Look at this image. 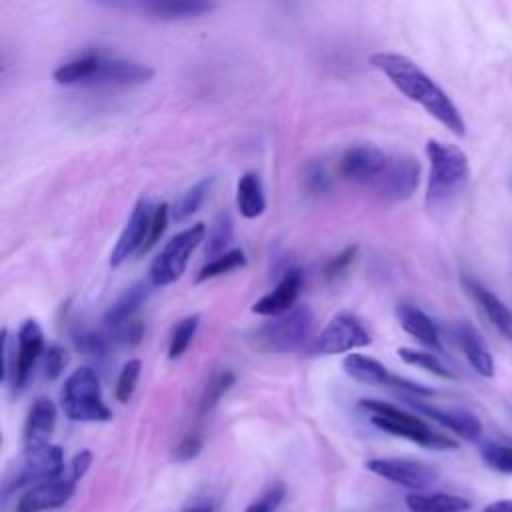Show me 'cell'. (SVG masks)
<instances>
[{
  "instance_id": "43",
  "label": "cell",
  "mask_w": 512,
  "mask_h": 512,
  "mask_svg": "<svg viewBox=\"0 0 512 512\" xmlns=\"http://www.w3.org/2000/svg\"><path fill=\"white\" fill-rule=\"evenodd\" d=\"M90 462H92V454H90L88 450L78 452V454L74 456L72 464H70V474L80 480V478L86 474V470L90 468Z\"/></svg>"
},
{
  "instance_id": "30",
  "label": "cell",
  "mask_w": 512,
  "mask_h": 512,
  "mask_svg": "<svg viewBox=\"0 0 512 512\" xmlns=\"http://www.w3.org/2000/svg\"><path fill=\"white\" fill-rule=\"evenodd\" d=\"M244 266H246V256H244V252H242L240 248H234V250L224 252V254L218 256V258L208 260V262L200 268V272H198V276H196V282H206V280H210V278H218V276H222V274H228V272L238 270V268H244Z\"/></svg>"
},
{
  "instance_id": "31",
  "label": "cell",
  "mask_w": 512,
  "mask_h": 512,
  "mask_svg": "<svg viewBox=\"0 0 512 512\" xmlns=\"http://www.w3.org/2000/svg\"><path fill=\"white\" fill-rule=\"evenodd\" d=\"M198 324H200L198 314H192V316L182 318V320L174 326V330H172V334H170V344H168V358H170V360H178V358L186 352V348L190 346V342H192L194 336H196Z\"/></svg>"
},
{
  "instance_id": "6",
  "label": "cell",
  "mask_w": 512,
  "mask_h": 512,
  "mask_svg": "<svg viewBox=\"0 0 512 512\" xmlns=\"http://www.w3.org/2000/svg\"><path fill=\"white\" fill-rule=\"evenodd\" d=\"M204 238L206 226L202 222H196L186 230L178 232L176 236H172L150 264L148 280L152 282V286L160 288L176 282L184 274L194 248L200 242H204Z\"/></svg>"
},
{
  "instance_id": "41",
  "label": "cell",
  "mask_w": 512,
  "mask_h": 512,
  "mask_svg": "<svg viewBox=\"0 0 512 512\" xmlns=\"http://www.w3.org/2000/svg\"><path fill=\"white\" fill-rule=\"evenodd\" d=\"M168 216H170V208H168V204H158V206H154V212H152V220H150V230H148V238H146V242H144V248H142V252H148L158 240H160V236L164 234V230H166V222H168Z\"/></svg>"
},
{
  "instance_id": "44",
  "label": "cell",
  "mask_w": 512,
  "mask_h": 512,
  "mask_svg": "<svg viewBox=\"0 0 512 512\" xmlns=\"http://www.w3.org/2000/svg\"><path fill=\"white\" fill-rule=\"evenodd\" d=\"M482 512H512V498L494 500V502H490Z\"/></svg>"
},
{
  "instance_id": "17",
  "label": "cell",
  "mask_w": 512,
  "mask_h": 512,
  "mask_svg": "<svg viewBox=\"0 0 512 512\" xmlns=\"http://www.w3.org/2000/svg\"><path fill=\"white\" fill-rule=\"evenodd\" d=\"M304 286V272L300 268H290L284 272V276L278 280V284L264 294L260 300L254 302L252 312L258 316H282L290 310H294V302L298 300Z\"/></svg>"
},
{
  "instance_id": "23",
  "label": "cell",
  "mask_w": 512,
  "mask_h": 512,
  "mask_svg": "<svg viewBox=\"0 0 512 512\" xmlns=\"http://www.w3.org/2000/svg\"><path fill=\"white\" fill-rule=\"evenodd\" d=\"M152 288L154 286L150 280H140V282L132 284L128 290H124L122 296L108 308V312L104 316L106 326L116 328V326H122L130 320H134L136 310L146 302Z\"/></svg>"
},
{
  "instance_id": "8",
  "label": "cell",
  "mask_w": 512,
  "mask_h": 512,
  "mask_svg": "<svg viewBox=\"0 0 512 512\" xmlns=\"http://www.w3.org/2000/svg\"><path fill=\"white\" fill-rule=\"evenodd\" d=\"M368 344H370V332L366 330L362 320L352 312H338L314 338L312 352L330 356V354L352 352Z\"/></svg>"
},
{
  "instance_id": "14",
  "label": "cell",
  "mask_w": 512,
  "mask_h": 512,
  "mask_svg": "<svg viewBox=\"0 0 512 512\" xmlns=\"http://www.w3.org/2000/svg\"><path fill=\"white\" fill-rule=\"evenodd\" d=\"M152 204L148 198H140L136 202V206L132 208L130 218L126 220L112 252H110V266L116 268L122 262H126L132 254L142 252L144 242L148 238V230H150V220H152Z\"/></svg>"
},
{
  "instance_id": "33",
  "label": "cell",
  "mask_w": 512,
  "mask_h": 512,
  "mask_svg": "<svg viewBox=\"0 0 512 512\" xmlns=\"http://www.w3.org/2000/svg\"><path fill=\"white\" fill-rule=\"evenodd\" d=\"M480 456L486 466H490L496 472L512 474V446L500 444L494 440L480 444Z\"/></svg>"
},
{
  "instance_id": "13",
  "label": "cell",
  "mask_w": 512,
  "mask_h": 512,
  "mask_svg": "<svg viewBox=\"0 0 512 512\" xmlns=\"http://www.w3.org/2000/svg\"><path fill=\"white\" fill-rule=\"evenodd\" d=\"M420 182V164L408 154H392L390 164L374 188L378 196L388 202H398L410 198Z\"/></svg>"
},
{
  "instance_id": "28",
  "label": "cell",
  "mask_w": 512,
  "mask_h": 512,
  "mask_svg": "<svg viewBox=\"0 0 512 512\" xmlns=\"http://www.w3.org/2000/svg\"><path fill=\"white\" fill-rule=\"evenodd\" d=\"M232 234H234V220L230 216V212H220L212 224L210 230L206 232L204 238V254L212 260L222 256L224 252H228V244L232 242Z\"/></svg>"
},
{
  "instance_id": "27",
  "label": "cell",
  "mask_w": 512,
  "mask_h": 512,
  "mask_svg": "<svg viewBox=\"0 0 512 512\" xmlns=\"http://www.w3.org/2000/svg\"><path fill=\"white\" fill-rule=\"evenodd\" d=\"M140 8L154 18L184 20V18L202 16L210 10H214V4H208V2H148V4H140Z\"/></svg>"
},
{
  "instance_id": "22",
  "label": "cell",
  "mask_w": 512,
  "mask_h": 512,
  "mask_svg": "<svg viewBox=\"0 0 512 512\" xmlns=\"http://www.w3.org/2000/svg\"><path fill=\"white\" fill-rule=\"evenodd\" d=\"M342 368L352 380L370 386H392L394 380V374H390L380 360L356 352H350L342 360Z\"/></svg>"
},
{
  "instance_id": "42",
  "label": "cell",
  "mask_w": 512,
  "mask_h": 512,
  "mask_svg": "<svg viewBox=\"0 0 512 512\" xmlns=\"http://www.w3.org/2000/svg\"><path fill=\"white\" fill-rule=\"evenodd\" d=\"M200 448H202V440H200V436L190 434V436H186V438H182V440H180V444H178V446H176V450H174V458H176V460H182V462L192 460L194 456H198Z\"/></svg>"
},
{
  "instance_id": "16",
  "label": "cell",
  "mask_w": 512,
  "mask_h": 512,
  "mask_svg": "<svg viewBox=\"0 0 512 512\" xmlns=\"http://www.w3.org/2000/svg\"><path fill=\"white\" fill-rule=\"evenodd\" d=\"M406 404L412 406L422 416H428L430 420L438 422L440 426L448 428L456 436L464 440H478L482 434V422L464 408H444V406H432L418 398L406 396Z\"/></svg>"
},
{
  "instance_id": "39",
  "label": "cell",
  "mask_w": 512,
  "mask_h": 512,
  "mask_svg": "<svg viewBox=\"0 0 512 512\" xmlns=\"http://www.w3.org/2000/svg\"><path fill=\"white\" fill-rule=\"evenodd\" d=\"M144 336V326L140 320H130L122 326L110 328V342H116L120 346H136Z\"/></svg>"
},
{
  "instance_id": "19",
  "label": "cell",
  "mask_w": 512,
  "mask_h": 512,
  "mask_svg": "<svg viewBox=\"0 0 512 512\" xmlns=\"http://www.w3.org/2000/svg\"><path fill=\"white\" fill-rule=\"evenodd\" d=\"M454 340L460 346L462 354L466 356L468 364L484 378H492L496 374L494 358L484 342V338L478 334V330L468 322H456L454 328Z\"/></svg>"
},
{
  "instance_id": "11",
  "label": "cell",
  "mask_w": 512,
  "mask_h": 512,
  "mask_svg": "<svg viewBox=\"0 0 512 512\" xmlns=\"http://www.w3.org/2000/svg\"><path fill=\"white\" fill-rule=\"evenodd\" d=\"M366 468L398 486L410 488L414 492H422L424 488L432 486L438 478L436 470L424 462L410 460V458H372L366 462Z\"/></svg>"
},
{
  "instance_id": "1",
  "label": "cell",
  "mask_w": 512,
  "mask_h": 512,
  "mask_svg": "<svg viewBox=\"0 0 512 512\" xmlns=\"http://www.w3.org/2000/svg\"><path fill=\"white\" fill-rule=\"evenodd\" d=\"M370 64L376 70H380L400 94L420 104L434 120H438L454 136L462 138L466 134V124L456 104L408 56L396 52H376L370 56Z\"/></svg>"
},
{
  "instance_id": "2",
  "label": "cell",
  "mask_w": 512,
  "mask_h": 512,
  "mask_svg": "<svg viewBox=\"0 0 512 512\" xmlns=\"http://www.w3.org/2000/svg\"><path fill=\"white\" fill-rule=\"evenodd\" d=\"M426 156L430 162L426 206L440 210L450 206L464 192L470 180V164L462 148L442 140H428Z\"/></svg>"
},
{
  "instance_id": "7",
  "label": "cell",
  "mask_w": 512,
  "mask_h": 512,
  "mask_svg": "<svg viewBox=\"0 0 512 512\" xmlns=\"http://www.w3.org/2000/svg\"><path fill=\"white\" fill-rule=\"evenodd\" d=\"M64 472V454L58 446L48 444L36 450H28L24 454L22 464L6 478L4 496L18 488L38 486L50 480L60 478Z\"/></svg>"
},
{
  "instance_id": "35",
  "label": "cell",
  "mask_w": 512,
  "mask_h": 512,
  "mask_svg": "<svg viewBox=\"0 0 512 512\" xmlns=\"http://www.w3.org/2000/svg\"><path fill=\"white\" fill-rule=\"evenodd\" d=\"M140 370H142V362H140L138 358L128 360V362L122 366V370H120V374H118V380H116V390H114L118 402L124 404V402H128V400L132 398L134 388H136V382H138V378H140Z\"/></svg>"
},
{
  "instance_id": "15",
  "label": "cell",
  "mask_w": 512,
  "mask_h": 512,
  "mask_svg": "<svg viewBox=\"0 0 512 512\" xmlns=\"http://www.w3.org/2000/svg\"><path fill=\"white\" fill-rule=\"evenodd\" d=\"M76 484H78V478L68 474L66 478L60 476L56 480L32 486L20 496L16 504V512H46V510L60 508L72 498Z\"/></svg>"
},
{
  "instance_id": "25",
  "label": "cell",
  "mask_w": 512,
  "mask_h": 512,
  "mask_svg": "<svg viewBox=\"0 0 512 512\" xmlns=\"http://www.w3.org/2000/svg\"><path fill=\"white\" fill-rule=\"evenodd\" d=\"M236 208L244 218H258L266 210L262 180L256 172H244L236 184Z\"/></svg>"
},
{
  "instance_id": "20",
  "label": "cell",
  "mask_w": 512,
  "mask_h": 512,
  "mask_svg": "<svg viewBox=\"0 0 512 512\" xmlns=\"http://www.w3.org/2000/svg\"><path fill=\"white\" fill-rule=\"evenodd\" d=\"M56 428V406L48 398H36L24 424V448L36 450L50 444V436Z\"/></svg>"
},
{
  "instance_id": "36",
  "label": "cell",
  "mask_w": 512,
  "mask_h": 512,
  "mask_svg": "<svg viewBox=\"0 0 512 512\" xmlns=\"http://www.w3.org/2000/svg\"><path fill=\"white\" fill-rule=\"evenodd\" d=\"M74 344L82 354L88 356H104L110 348V338H106L100 332H92V330H76L74 332Z\"/></svg>"
},
{
  "instance_id": "24",
  "label": "cell",
  "mask_w": 512,
  "mask_h": 512,
  "mask_svg": "<svg viewBox=\"0 0 512 512\" xmlns=\"http://www.w3.org/2000/svg\"><path fill=\"white\" fill-rule=\"evenodd\" d=\"M410 512H468L470 500L446 492H410L406 496Z\"/></svg>"
},
{
  "instance_id": "29",
  "label": "cell",
  "mask_w": 512,
  "mask_h": 512,
  "mask_svg": "<svg viewBox=\"0 0 512 512\" xmlns=\"http://www.w3.org/2000/svg\"><path fill=\"white\" fill-rule=\"evenodd\" d=\"M398 356L410 364V366H416V368H422L438 378H446V380H452L454 374L452 370L434 354V352H426V350H416V348H398Z\"/></svg>"
},
{
  "instance_id": "10",
  "label": "cell",
  "mask_w": 512,
  "mask_h": 512,
  "mask_svg": "<svg viewBox=\"0 0 512 512\" xmlns=\"http://www.w3.org/2000/svg\"><path fill=\"white\" fill-rule=\"evenodd\" d=\"M152 74L154 70L148 64L126 60V58H110L102 52H94V64L86 84L88 86H132V84L148 82Z\"/></svg>"
},
{
  "instance_id": "18",
  "label": "cell",
  "mask_w": 512,
  "mask_h": 512,
  "mask_svg": "<svg viewBox=\"0 0 512 512\" xmlns=\"http://www.w3.org/2000/svg\"><path fill=\"white\" fill-rule=\"evenodd\" d=\"M462 284H464L466 292L470 294V298L476 302L478 310L484 314V318L512 346V312H510V308L504 306V302L494 292H490L484 284H480L478 280L464 276Z\"/></svg>"
},
{
  "instance_id": "9",
  "label": "cell",
  "mask_w": 512,
  "mask_h": 512,
  "mask_svg": "<svg viewBox=\"0 0 512 512\" xmlns=\"http://www.w3.org/2000/svg\"><path fill=\"white\" fill-rule=\"evenodd\" d=\"M392 154L372 146V144H358L348 148L340 162H338V172L344 180L362 184L368 188H376L378 182L382 180L388 164H390Z\"/></svg>"
},
{
  "instance_id": "4",
  "label": "cell",
  "mask_w": 512,
  "mask_h": 512,
  "mask_svg": "<svg viewBox=\"0 0 512 512\" xmlns=\"http://www.w3.org/2000/svg\"><path fill=\"white\" fill-rule=\"evenodd\" d=\"M60 406L70 420L76 422H108L110 408L102 400L100 378L94 368H76L62 384Z\"/></svg>"
},
{
  "instance_id": "37",
  "label": "cell",
  "mask_w": 512,
  "mask_h": 512,
  "mask_svg": "<svg viewBox=\"0 0 512 512\" xmlns=\"http://www.w3.org/2000/svg\"><path fill=\"white\" fill-rule=\"evenodd\" d=\"M286 496V486L282 482H276L268 486L244 512H276Z\"/></svg>"
},
{
  "instance_id": "12",
  "label": "cell",
  "mask_w": 512,
  "mask_h": 512,
  "mask_svg": "<svg viewBox=\"0 0 512 512\" xmlns=\"http://www.w3.org/2000/svg\"><path fill=\"white\" fill-rule=\"evenodd\" d=\"M44 332L40 324L34 318H28L18 328V340H16V352L14 362L10 370V382L16 392L26 388L32 370L40 356L44 354Z\"/></svg>"
},
{
  "instance_id": "38",
  "label": "cell",
  "mask_w": 512,
  "mask_h": 512,
  "mask_svg": "<svg viewBox=\"0 0 512 512\" xmlns=\"http://www.w3.org/2000/svg\"><path fill=\"white\" fill-rule=\"evenodd\" d=\"M68 362V354L60 344H50L44 354H42V368H44V376L48 380H56Z\"/></svg>"
},
{
  "instance_id": "21",
  "label": "cell",
  "mask_w": 512,
  "mask_h": 512,
  "mask_svg": "<svg viewBox=\"0 0 512 512\" xmlns=\"http://www.w3.org/2000/svg\"><path fill=\"white\" fill-rule=\"evenodd\" d=\"M396 316L400 326L414 336L420 344H424L430 350H442V342H440V332L436 328V324L432 322V318L428 314H424L420 308L400 302L396 306Z\"/></svg>"
},
{
  "instance_id": "40",
  "label": "cell",
  "mask_w": 512,
  "mask_h": 512,
  "mask_svg": "<svg viewBox=\"0 0 512 512\" xmlns=\"http://www.w3.org/2000/svg\"><path fill=\"white\" fill-rule=\"evenodd\" d=\"M356 252H358V246H356V244H354V246H346L338 256H334V258L324 266V278H326L328 282H332V280H338L340 276H344L346 270L350 268V264L354 262Z\"/></svg>"
},
{
  "instance_id": "26",
  "label": "cell",
  "mask_w": 512,
  "mask_h": 512,
  "mask_svg": "<svg viewBox=\"0 0 512 512\" xmlns=\"http://www.w3.org/2000/svg\"><path fill=\"white\" fill-rule=\"evenodd\" d=\"M214 186V176H206L202 180H198L196 184H192L190 188H186L170 206V218L176 222H184L188 220L194 212H198V208L202 206V202L206 200V196L210 194Z\"/></svg>"
},
{
  "instance_id": "5",
  "label": "cell",
  "mask_w": 512,
  "mask_h": 512,
  "mask_svg": "<svg viewBox=\"0 0 512 512\" xmlns=\"http://www.w3.org/2000/svg\"><path fill=\"white\" fill-rule=\"evenodd\" d=\"M314 314L308 306H298L282 316H276L256 328L250 342L260 352L286 354L298 350L312 334Z\"/></svg>"
},
{
  "instance_id": "45",
  "label": "cell",
  "mask_w": 512,
  "mask_h": 512,
  "mask_svg": "<svg viewBox=\"0 0 512 512\" xmlns=\"http://www.w3.org/2000/svg\"><path fill=\"white\" fill-rule=\"evenodd\" d=\"M184 512H212V506L210 504H194V506H190V508H186Z\"/></svg>"
},
{
  "instance_id": "32",
  "label": "cell",
  "mask_w": 512,
  "mask_h": 512,
  "mask_svg": "<svg viewBox=\"0 0 512 512\" xmlns=\"http://www.w3.org/2000/svg\"><path fill=\"white\" fill-rule=\"evenodd\" d=\"M234 382H236V376H234L232 370H220V372H216V374L208 380V384H206V388H204V392H202V398H200V412H202V414L210 412V410L222 400V396L232 388Z\"/></svg>"
},
{
  "instance_id": "3",
  "label": "cell",
  "mask_w": 512,
  "mask_h": 512,
  "mask_svg": "<svg viewBox=\"0 0 512 512\" xmlns=\"http://www.w3.org/2000/svg\"><path fill=\"white\" fill-rule=\"evenodd\" d=\"M360 408L370 414V422L392 436L410 440L422 448L430 450H454L458 448L456 440L432 430L422 418L400 410L394 404H388L384 400H374V398H364L360 400Z\"/></svg>"
},
{
  "instance_id": "34",
  "label": "cell",
  "mask_w": 512,
  "mask_h": 512,
  "mask_svg": "<svg viewBox=\"0 0 512 512\" xmlns=\"http://www.w3.org/2000/svg\"><path fill=\"white\" fill-rule=\"evenodd\" d=\"M302 182H304V188L314 194V196H322L330 190V174L326 170V166L318 160H312L306 164L304 172H302Z\"/></svg>"
}]
</instances>
